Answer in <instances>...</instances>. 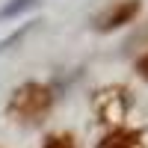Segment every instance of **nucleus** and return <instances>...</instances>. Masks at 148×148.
<instances>
[{"instance_id":"nucleus-1","label":"nucleus","mask_w":148,"mask_h":148,"mask_svg":"<svg viewBox=\"0 0 148 148\" xmlns=\"http://www.w3.org/2000/svg\"><path fill=\"white\" fill-rule=\"evenodd\" d=\"M51 110H53V89L39 80L21 83L6 101V116L18 125H39Z\"/></svg>"},{"instance_id":"nucleus-2","label":"nucleus","mask_w":148,"mask_h":148,"mask_svg":"<svg viewBox=\"0 0 148 148\" xmlns=\"http://www.w3.org/2000/svg\"><path fill=\"white\" fill-rule=\"evenodd\" d=\"M139 9H142V0H116L113 6H107L101 15L92 21V27L98 33H113L119 27H125V24H130L139 15Z\"/></svg>"},{"instance_id":"nucleus-3","label":"nucleus","mask_w":148,"mask_h":148,"mask_svg":"<svg viewBox=\"0 0 148 148\" xmlns=\"http://www.w3.org/2000/svg\"><path fill=\"white\" fill-rule=\"evenodd\" d=\"M98 148H148V142H145V133L142 130L116 125L113 130H107L104 136H101Z\"/></svg>"},{"instance_id":"nucleus-4","label":"nucleus","mask_w":148,"mask_h":148,"mask_svg":"<svg viewBox=\"0 0 148 148\" xmlns=\"http://www.w3.org/2000/svg\"><path fill=\"white\" fill-rule=\"evenodd\" d=\"M121 98H127V89H125V86L101 89V92L95 95V113H98V119H104V121H119L125 113H119V110H116V101H121Z\"/></svg>"},{"instance_id":"nucleus-5","label":"nucleus","mask_w":148,"mask_h":148,"mask_svg":"<svg viewBox=\"0 0 148 148\" xmlns=\"http://www.w3.org/2000/svg\"><path fill=\"white\" fill-rule=\"evenodd\" d=\"M39 0H6L3 6H0V21H9V18H18L24 9L36 6Z\"/></svg>"},{"instance_id":"nucleus-6","label":"nucleus","mask_w":148,"mask_h":148,"mask_svg":"<svg viewBox=\"0 0 148 148\" xmlns=\"http://www.w3.org/2000/svg\"><path fill=\"white\" fill-rule=\"evenodd\" d=\"M36 24H39V21H27V24H24L21 30H15V33H9L6 39L0 42V53H6L9 47H15V45H21V42H24V36H27V33H33V30H36Z\"/></svg>"},{"instance_id":"nucleus-7","label":"nucleus","mask_w":148,"mask_h":148,"mask_svg":"<svg viewBox=\"0 0 148 148\" xmlns=\"http://www.w3.org/2000/svg\"><path fill=\"white\" fill-rule=\"evenodd\" d=\"M42 148H77V139H74V133L59 130V133H51V136L42 142Z\"/></svg>"},{"instance_id":"nucleus-8","label":"nucleus","mask_w":148,"mask_h":148,"mask_svg":"<svg viewBox=\"0 0 148 148\" xmlns=\"http://www.w3.org/2000/svg\"><path fill=\"white\" fill-rule=\"evenodd\" d=\"M136 71H139V77L148 80V53H142V56L136 59Z\"/></svg>"}]
</instances>
